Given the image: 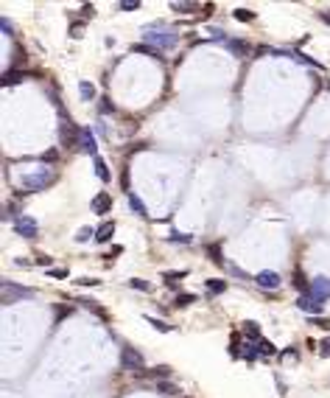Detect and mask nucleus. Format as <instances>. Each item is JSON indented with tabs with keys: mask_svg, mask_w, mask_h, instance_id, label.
<instances>
[{
	"mask_svg": "<svg viewBox=\"0 0 330 398\" xmlns=\"http://www.w3.org/2000/svg\"><path fill=\"white\" fill-rule=\"evenodd\" d=\"M143 34H146V43L151 45V48H157V51H171V48L179 45V37L165 26V23H151V26L143 28Z\"/></svg>",
	"mask_w": 330,
	"mask_h": 398,
	"instance_id": "1",
	"label": "nucleus"
},
{
	"mask_svg": "<svg viewBox=\"0 0 330 398\" xmlns=\"http://www.w3.org/2000/svg\"><path fill=\"white\" fill-rule=\"evenodd\" d=\"M59 143H62V149L81 152V127H73L70 118H62V123H59Z\"/></svg>",
	"mask_w": 330,
	"mask_h": 398,
	"instance_id": "2",
	"label": "nucleus"
},
{
	"mask_svg": "<svg viewBox=\"0 0 330 398\" xmlns=\"http://www.w3.org/2000/svg\"><path fill=\"white\" fill-rule=\"evenodd\" d=\"M56 182V174L53 171H37V174H26L23 177V185L28 191H42V188H51Z\"/></svg>",
	"mask_w": 330,
	"mask_h": 398,
	"instance_id": "3",
	"label": "nucleus"
},
{
	"mask_svg": "<svg viewBox=\"0 0 330 398\" xmlns=\"http://www.w3.org/2000/svg\"><path fill=\"white\" fill-rule=\"evenodd\" d=\"M121 365L126 367V370H137V373H143V365H146V359H143V353H140L137 348L123 345V348H121Z\"/></svg>",
	"mask_w": 330,
	"mask_h": 398,
	"instance_id": "4",
	"label": "nucleus"
},
{
	"mask_svg": "<svg viewBox=\"0 0 330 398\" xmlns=\"http://www.w3.org/2000/svg\"><path fill=\"white\" fill-rule=\"evenodd\" d=\"M14 233L23 236V239H37L39 233V224L34 216H17L14 219Z\"/></svg>",
	"mask_w": 330,
	"mask_h": 398,
	"instance_id": "5",
	"label": "nucleus"
},
{
	"mask_svg": "<svg viewBox=\"0 0 330 398\" xmlns=\"http://www.w3.org/2000/svg\"><path fill=\"white\" fill-rule=\"evenodd\" d=\"M34 289H26V286H17L11 281H3V306H11V300L17 298H31Z\"/></svg>",
	"mask_w": 330,
	"mask_h": 398,
	"instance_id": "6",
	"label": "nucleus"
},
{
	"mask_svg": "<svg viewBox=\"0 0 330 398\" xmlns=\"http://www.w3.org/2000/svg\"><path fill=\"white\" fill-rule=\"evenodd\" d=\"M305 295H311V298H316L319 303H325L330 298V278H325V275L314 278V281H311V289Z\"/></svg>",
	"mask_w": 330,
	"mask_h": 398,
	"instance_id": "7",
	"label": "nucleus"
},
{
	"mask_svg": "<svg viewBox=\"0 0 330 398\" xmlns=\"http://www.w3.org/2000/svg\"><path fill=\"white\" fill-rule=\"evenodd\" d=\"M297 308H299V311H305L308 317H319V314H322V308H325V306H322V303L316 300V298H311V295H299Z\"/></svg>",
	"mask_w": 330,
	"mask_h": 398,
	"instance_id": "8",
	"label": "nucleus"
},
{
	"mask_svg": "<svg viewBox=\"0 0 330 398\" xmlns=\"http://www.w3.org/2000/svg\"><path fill=\"white\" fill-rule=\"evenodd\" d=\"M255 283H257V286H260V289H266V292H274V289H277L280 286V275H277V272H257V275H255Z\"/></svg>",
	"mask_w": 330,
	"mask_h": 398,
	"instance_id": "9",
	"label": "nucleus"
},
{
	"mask_svg": "<svg viewBox=\"0 0 330 398\" xmlns=\"http://www.w3.org/2000/svg\"><path fill=\"white\" fill-rule=\"evenodd\" d=\"M280 53H285V56H291L294 62H299V65H311V68H316V70H325V65H322V62H316V59L305 56V53H299V51H280Z\"/></svg>",
	"mask_w": 330,
	"mask_h": 398,
	"instance_id": "10",
	"label": "nucleus"
},
{
	"mask_svg": "<svg viewBox=\"0 0 330 398\" xmlns=\"http://www.w3.org/2000/svg\"><path fill=\"white\" fill-rule=\"evenodd\" d=\"M90 207H93L95 213H101V216H104V213L112 207V197H109V194H98V197L90 202Z\"/></svg>",
	"mask_w": 330,
	"mask_h": 398,
	"instance_id": "11",
	"label": "nucleus"
},
{
	"mask_svg": "<svg viewBox=\"0 0 330 398\" xmlns=\"http://www.w3.org/2000/svg\"><path fill=\"white\" fill-rule=\"evenodd\" d=\"M34 73H23V70H6L3 73V87H11V85H20L23 79H31Z\"/></svg>",
	"mask_w": 330,
	"mask_h": 398,
	"instance_id": "12",
	"label": "nucleus"
},
{
	"mask_svg": "<svg viewBox=\"0 0 330 398\" xmlns=\"http://www.w3.org/2000/svg\"><path fill=\"white\" fill-rule=\"evenodd\" d=\"M131 51H135V53H143V56H151V59H157V62H163V51L151 48L148 43H137V45H131Z\"/></svg>",
	"mask_w": 330,
	"mask_h": 398,
	"instance_id": "13",
	"label": "nucleus"
},
{
	"mask_svg": "<svg viewBox=\"0 0 330 398\" xmlns=\"http://www.w3.org/2000/svg\"><path fill=\"white\" fill-rule=\"evenodd\" d=\"M112 233H115V222H106V224H101V227L95 230V241H98V244H106V241L112 239Z\"/></svg>",
	"mask_w": 330,
	"mask_h": 398,
	"instance_id": "14",
	"label": "nucleus"
},
{
	"mask_svg": "<svg viewBox=\"0 0 330 398\" xmlns=\"http://www.w3.org/2000/svg\"><path fill=\"white\" fill-rule=\"evenodd\" d=\"M81 152L93 154V157H95V152H98V146H95V138H93V132H90V129H81Z\"/></svg>",
	"mask_w": 330,
	"mask_h": 398,
	"instance_id": "15",
	"label": "nucleus"
},
{
	"mask_svg": "<svg viewBox=\"0 0 330 398\" xmlns=\"http://www.w3.org/2000/svg\"><path fill=\"white\" fill-rule=\"evenodd\" d=\"M241 328H244V334H247L252 342H260V340H263V337H260V325H257L255 320H247V323H244Z\"/></svg>",
	"mask_w": 330,
	"mask_h": 398,
	"instance_id": "16",
	"label": "nucleus"
},
{
	"mask_svg": "<svg viewBox=\"0 0 330 398\" xmlns=\"http://www.w3.org/2000/svg\"><path fill=\"white\" fill-rule=\"evenodd\" d=\"M95 177H98L101 182H109V180H112V174H109V165H106L101 157H95Z\"/></svg>",
	"mask_w": 330,
	"mask_h": 398,
	"instance_id": "17",
	"label": "nucleus"
},
{
	"mask_svg": "<svg viewBox=\"0 0 330 398\" xmlns=\"http://www.w3.org/2000/svg\"><path fill=\"white\" fill-rule=\"evenodd\" d=\"M227 48H230L232 53H238V56H249V45L247 43H241V39H227Z\"/></svg>",
	"mask_w": 330,
	"mask_h": 398,
	"instance_id": "18",
	"label": "nucleus"
},
{
	"mask_svg": "<svg viewBox=\"0 0 330 398\" xmlns=\"http://www.w3.org/2000/svg\"><path fill=\"white\" fill-rule=\"evenodd\" d=\"M291 281H294V286L299 289V295H305L311 289V283L305 281V275H302V269H294V275H291Z\"/></svg>",
	"mask_w": 330,
	"mask_h": 398,
	"instance_id": "19",
	"label": "nucleus"
},
{
	"mask_svg": "<svg viewBox=\"0 0 330 398\" xmlns=\"http://www.w3.org/2000/svg\"><path fill=\"white\" fill-rule=\"evenodd\" d=\"M157 393L165 395V398H173V395H179V387L171 382H157Z\"/></svg>",
	"mask_w": 330,
	"mask_h": 398,
	"instance_id": "20",
	"label": "nucleus"
},
{
	"mask_svg": "<svg viewBox=\"0 0 330 398\" xmlns=\"http://www.w3.org/2000/svg\"><path fill=\"white\" fill-rule=\"evenodd\" d=\"M207 292H210V295L227 292V281H221V278H210V281H207Z\"/></svg>",
	"mask_w": 330,
	"mask_h": 398,
	"instance_id": "21",
	"label": "nucleus"
},
{
	"mask_svg": "<svg viewBox=\"0 0 330 398\" xmlns=\"http://www.w3.org/2000/svg\"><path fill=\"white\" fill-rule=\"evenodd\" d=\"M171 367L168 365H160V367H154V370H148L146 376H151V379H160V382H165V379H171Z\"/></svg>",
	"mask_w": 330,
	"mask_h": 398,
	"instance_id": "22",
	"label": "nucleus"
},
{
	"mask_svg": "<svg viewBox=\"0 0 330 398\" xmlns=\"http://www.w3.org/2000/svg\"><path fill=\"white\" fill-rule=\"evenodd\" d=\"M190 303H196V295H190V292H182V295L173 298V306H177V308H188Z\"/></svg>",
	"mask_w": 330,
	"mask_h": 398,
	"instance_id": "23",
	"label": "nucleus"
},
{
	"mask_svg": "<svg viewBox=\"0 0 330 398\" xmlns=\"http://www.w3.org/2000/svg\"><path fill=\"white\" fill-rule=\"evenodd\" d=\"M126 286L135 289V292H151V283H148V281H140V278H131V281H126Z\"/></svg>",
	"mask_w": 330,
	"mask_h": 398,
	"instance_id": "24",
	"label": "nucleus"
},
{
	"mask_svg": "<svg viewBox=\"0 0 330 398\" xmlns=\"http://www.w3.org/2000/svg\"><path fill=\"white\" fill-rule=\"evenodd\" d=\"M143 320H146V323L151 325V328H157L160 334H168V331H171V325H168V323H163V320H157V317H148V314H146V317H143Z\"/></svg>",
	"mask_w": 330,
	"mask_h": 398,
	"instance_id": "25",
	"label": "nucleus"
},
{
	"mask_svg": "<svg viewBox=\"0 0 330 398\" xmlns=\"http://www.w3.org/2000/svg\"><path fill=\"white\" fill-rule=\"evenodd\" d=\"M257 350H260V356H277V348L272 345L269 340H260V342H255Z\"/></svg>",
	"mask_w": 330,
	"mask_h": 398,
	"instance_id": "26",
	"label": "nucleus"
},
{
	"mask_svg": "<svg viewBox=\"0 0 330 398\" xmlns=\"http://www.w3.org/2000/svg\"><path fill=\"white\" fill-rule=\"evenodd\" d=\"M126 199H129V207L137 213V216H146V207H143V202L135 197V194H126Z\"/></svg>",
	"mask_w": 330,
	"mask_h": 398,
	"instance_id": "27",
	"label": "nucleus"
},
{
	"mask_svg": "<svg viewBox=\"0 0 330 398\" xmlns=\"http://www.w3.org/2000/svg\"><path fill=\"white\" fill-rule=\"evenodd\" d=\"M79 96H81L84 101H93V98H95V87L90 85V81H81V85H79Z\"/></svg>",
	"mask_w": 330,
	"mask_h": 398,
	"instance_id": "28",
	"label": "nucleus"
},
{
	"mask_svg": "<svg viewBox=\"0 0 330 398\" xmlns=\"http://www.w3.org/2000/svg\"><path fill=\"white\" fill-rule=\"evenodd\" d=\"M168 241H173V244H190V241H193V236H188V233H177V230H171Z\"/></svg>",
	"mask_w": 330,
	"mask_h": 398,
	"instance_id": "29",
	"label": "nucleus"
},
{
	"mask_svg": "<svg viewBox=\"0 0 330 398\" xmlns=\"http://www.w3.org/2000/svg\"><path fill=\"white\" fill-rule=\"evenodd\" d=\"M205 253L210 255V258H213V264H227V261L221 258V249H218V244H207V247H205Z\"/></svg>",
	"mask_w": 330,
	"mask_h": 398,
	"instance_id": "30",
	"label": "nucleus"
},
{
	"mask_svg": "<svg viewBox=\"0 0 330 398\" xmlns=\"http://www.w3.org/2000/svg\"><path fill=\"white\" fill-rule=\"evenodd\" d=\"M232 17H235V20H241V23H252V20H255V11H249V9H235V11H232Z\"/></svg>",
	"mask_w": 330,
	"mask_h": 398,
	"instance_id": "31",
	"label": "nucleus"
},
{
	"mask_svg": "<svg viewBox=\"0 0 330 398\" xmlns=\"http://www.w3.org/2000/svg\"><path fill=\"white\" fill-rule=\"evenodd\" d=\"M98 112H101V115H112V112H115V104L104 96V98H101V104H98Z\"/></svg>",
	"mask_w": 330,
	"mask_h": 398,
	"instance_id": "32",
	"label": "nucleus"
},
{
	"mask_svg": "<svg viewBox=\"0 0 330 398\" xmlns=\"http://www.w3.org/2000/svg\"><path fill=\"white\" fill-rule=\"evenodd\" d=\"M244 359H247V362H255L257 359V356H260V350H257V345H249V348H244Z\"/></svg>",
	"mask_w": 330,
	"mask_h": 398,
	"instance_id": "33",
	"label": "nucleus"
},
{
	"mask_svg": "<svg viewBox=\"0 0 330 398\" xmlns=\"http://www.w3.org/2000/svg\"><path fill=\"white\" fill-rule=\"evenodd\" d=\"M90 236H95V230L93 227H81L79 233H76V241H79V244L81 241H90Z\"/></svg>",
	"mask_w": 330,
	"mask_h": 398,
	"instance_id": "34",
	"label": "nucleus"
},
{
	"mask_svg": "<svg viewBox=\"0 0 330 398\" xmlns=\"http://www.w3.org/2000/svg\"><path fill=\"white\" fill-rule=\"evenodd\" d=\"M70 314H73V308H70V306H62V308H53V317H56V320H64V317H70Z\"/></svg>",
	"mask_w": 330,
	"mask_h": 398,
	"instance_id": "35",
	"label": "nucleus"
},
{
	"mask_svg": "<svg viewBox=\"0 0 330 398\" xmlns=\"http://www.w3.org/2000/svg\"><path fill=\"white\" fill-rule=\"evenodd\" d=\"M311 323L319 325V328H325V331H330V317H327V320H325V317H311Z\"/></svg>",
	"mask_w": 330,
	"mask_h": 398,
	"instance_id": "36",
	"label": "nucleus"
},
{
	"mask_svg": "<svg viewBox=\"0 0 330 398\" xmlns=\"http://www.w3.org/2000/svg\"><path fill=\"white\" fill-rule=\"evenodd\" d=\"M171 11H193V3H171Z\"/></svg>",
	"mask_w": 330,
	"mask_h": 398,
	"instance_id": "37",
	"label": "nucleus"
},
{
	"mask_svg": "<svg viewBox=\"0 0 330 398\" xmlns=\"http://www.w3.org/2000/svg\"><path fill=\"white\" fill-rule=\"evenodd\" d=\"M48 275H51V278H59V281H62V278H68V269H62V266H59V269H53V266H51V269H48Z\"/></svg>",
	"mask_w": 330,
	"mask_h": 398,
	"instance_id": "38",
	"label": "nucleus"
},
{
	"mask_svg": "<svg viewBox=\"0 0 330 398\" xmlns=\"http://www.w3.org/2000/svg\"><path fill=\"white\" fill-rule=\"evenodd\" d=\"M81 31H84L81 23H73V26H70V37H73V39H79V37H81Z\"/></svg>",
	"mask_w": 330,
	"mask_h": 398,
	"instance_id": "39",
	"label": "nucleus"
},
{
	"mask_svg": "<svg viewBox=\"0 0 330 398\" xmlns=\"http://www.w3.org/2000/svg\"><path fill=\"white\" fill-rule=\"evenodd\" d=\"M95 132H98L101 138H109V129H106V123H104V121H98V123H95Z\"/></svg>",
	"mask_w": 330,
	"mask_h": 398,
	"instance_id": "40",
	"label": "nucleus"
},
{
	"mask_svg": "<svg viewBox=\"0 0 330 398\" xmlns=\"http://www.w3.org/2000/svg\"><path fill=\"white\" fill-rule=\"evenodd\" d=\"M0 26H3V34H6V37H11V34H14V28H11L9 17H3V20H0Z\"/></svg>",
	"mask_w": 330,
	"mask_h": 398,
	"instance_id": "41",
	"label": "nucleus"
},
{
	"mask_svg": "<svg viewBox=\"0 0 330 398\" xmlns=\"http://www.w3.org/2000/svg\"><path fill=\"white\" fill-rule=\"evenodd\" d=\"M137 6H140V3H135V0H123V3L118 6V9H123V11H135Z\"/></svg>",
	"mask_w": 330,
	"mask_h": 398,
	"instance_id": "42",
	"label": "nucleus"
},
{
	"mask_svg": "<svg viewBox=\"0 0 330 398\" xmlns=\"http://www.w3.org/2000/svg\"><path fill=\"white\" fill-rule=\"evenodd\" d=\"M319 353H322V356H330V337L319 342Z\"/></svg>",
	"mask_w": 330,
	"mask_h": 398,
	"instance_id": "43",
	"label": "nucleus"
},
{
	"mask_svg": "<svg viewBox=\"0 0 330 398\" xmlns=\"http://www.w3.org/2000/svg\"><path fill=\"white\" fill-rule=\"evenodd\" d=\"M56 157H59V149H51V152H45V154H42V160H45V163H53Z\"/></svg>",
	"mask_w": 330,
	"mask_h": 398,
	"instance_id": "44",
	"label": "nucleus"
},
{
	"mask_svg": "<svg viewBox=\"0 0 330 398\" xmlns=\"http://www.w3.org/2000/svg\"><path fill=\"white\" fill-rule=\"evenodd\" d=\"M79 286H98V281H95V278H79Z\"/></svg>",
	"mask_w": 330,
	"mask_h": 398,
	"instance_id": "45",
	"label": "nucleus"
},
{
	"mask_svg": "<svg viewBox=\"0 0 330 398\" xmlns=\"http://www.w3.org/2000/svg\"><path fill=\"white\" fill-rule=\"evenodd\" d=\"M81 14H84V17H93V6H90V3H84V9H81Z\"/></svg>",
	"mask_w": 330,
	"mask_h": 398,
	"instance_id": "46",
	"label": "nucleus"
},
{
	"mask_svg": "<svg viewBox=\"0 0 330 398\" xmlns=\"http://www.w3.org/2000/svg\"><path fill=\"white\" fill-rule=\"evenodd\" d=\"M319 20H322V23H327V26H330V11H322V14H319Z\"/></svg>",
	"mask_w": 330,
	"mask_h": 398,
	"instance_id": "47",
	"label": "nucleus"
}]
</instances>
